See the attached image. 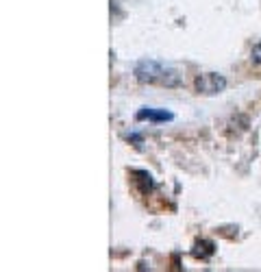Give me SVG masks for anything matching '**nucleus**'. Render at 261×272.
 Returning a JSON list of instances; mask_svg holds the SVG:
<instances>
[{
	"label": "nucleus",
	"instance_id": "obj_1",
	"mask_svg": "<svg viewBox=\"0 0 261 272\" xmlns=\"http://www.w3.org/2000/svg\"><path fill=\"white\" fill-rule=\"evenodd\" d=\"M135 78L139 83H161L165 87H176L181 85V74L174 70L163 68L159 61H139L135 65Z\"/></svg>",
	"mask_w": 261,
	"mask_h": 272
},
{
	"label": "nucleus",
	"instance_id": "obj_2",
	"mask_svg": "<svg viewBox=\"0 0 261 272\" xmlns=\"http://www.w3.org/2000/svg\"><path fill=\"white\" fill-rule=\"evenodd\" d=\"M194 89L205 96H216L227 89V78L218 72H203L194 78Z\"/></svg>",
	"mask_w": 261,
	"mask_h": 272
},
{
	"label": "nucleus",
	"instance_id": "obj_3",
	"mask_svg": "<svg viewBox=\"0 0 261 272\" xmlns=\"http://www.w3.org/2000/svg\"><path fill=\"white\" fill-rule=\"evenodd\" d=\"M135 120H139V122H170V120H174V113L165 111V109H152V107H141L137 113H135Z\"/></svg>",
	"mask_w": 261,
	"mask_h": 272
},
{
	"label": "nucleus",
	"instance_id": "obj_4",
	"mask_svg": "<svg viewBox=\"0 0 261 272\" xmlns=\"http://www.w3.org/2000/svg\"><path fill=\"white\" fill-rule=\"evenodd\" d=\"M130 177H133L135 185L139 187V192L144 196H148L152 190H155V179H152L150 172H146V170H133V172H130Z\"/></svg>",
	"mask_w": 261,
	"mask_h": 272
},
{
	"label": "nucleus",
	"instance_id": "obj_5",
	"mask_svg": "<svg viewBox=\"0 0 261 272\" xmlns=\"http://www.w3.org/2000/svg\"><path fill=\"white\" fill-rule=\"evenodd\" d=\"M192 255L196 259H200V262H207V259H211L213 255H216V244H213L211 240H198V242H194Z\"/></svg>",
	"mask_w": 261,
	"mask_h": 272
},
{
	"label": "nucleus",
	"instance_id": "obj_6",
	"mask_svg": "<svg viewBox=\"0 0 261 272\" xmlns=\"http://www.w3.org/2000/svg\"><path fill=\"white\" fill-rule=\"evenodd\" d=\"M251 57H253V61H255V63H259V65H261V41H259V44H255V46H253Z\"/></svg>",
	"mask_w": 261,
	"mask_h": 272
}]
</instances>
